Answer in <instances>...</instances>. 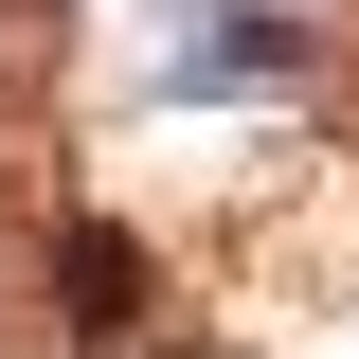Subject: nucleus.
Segmentation results:
<instances>
[{"label":"nucleus","mask_w":359,"mask_h":359,"mask_svg":"<svg viewBox=\"0 0 359 359\" xmlns=\"http://www.w3.org/2000/svg\"><path fill=\"white\" fill-rule=\"evenodd\" d=\"M306 72H323V18L306 0H180L162 54H144L162 108H252V90H306Z\"/></svg>","instance_id":"f257e3e1"}]
</instances>
